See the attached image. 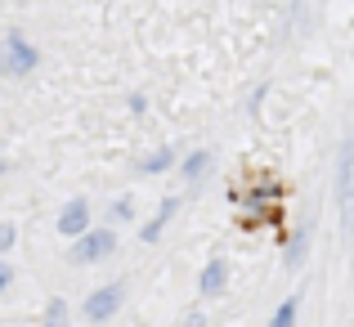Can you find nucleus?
<instances>
[{
  "label": "nucleus",
  "instance_id": "obj_1",
  "mask_svg": "<svg viewBox=\"0 0 354 327\" xmlns=\"http://www.w3.org/2000/svg\"><path fill=\"white\" fill-rule=\"evenodd\" d=\"M36 68H41V50L27 45L23 32H9L5 45H0V72L5 77H32Z\"/></svg>",
  "mask_w": 354,
  "mask_h": 327
},
{
  "label": "nucleus",
  "instance_id": "obj_2",
  "mask_svg": "<svg viewBox=\"0 0 354 327\" xmlns=\"http://www.w3.org/2000/svg\"><path fill=\"white\" fill-rule=\"evenodd\" d=\"M117 251V229H104V224H95L90 233H81L77 242H72L68 260L72 265H99V260H108Z\"/></svg>",
  "mask_w": 354,
  "mask_h": 327
},
{
  "label": "nucleus",
  "instance_id": "obj_3",
  "mask_svg": "<svg viewBox=\"0 0 354 327\" xmlns=\"http://www.w3.org/2000/svg\"><path fill=\"white\" fill-rule=\"evenodd\" d=\"M337 198H341V211H346V238H354V135H346V144H341Z\"/></svg>",
  "mask_w": 354,
  "mask_h": 327
},
{
  "label": "nucleus",
  "instance_id": "obj_4",
  "mask_svg": "<svg viewBox=\"0 0 354 327\" xmlns=\"http://www.w3.org/2000/svg\"><path fill=\"white\" fill-rule=\"evenodd\" d=\"M121 296H126V283H104L99 287V292H90L86 296V305H81V319L86 323H108L113 319V314L121 310Z\"/></svg>",
  "mask_w": 354,
  "mask_h": 327
},
{
  "label": "nucleus",
  "instance_id": "obj_5",
  "mask_svg": "<svg viewBox=\"0 0 354 327\" xmlns=\"http://www.w3.org/2000/svg\"><path fill=\"white\" fill-rule=\"evenodd\" d=\"M54 229L63 233V238H72L77 242L81 233H90L95 224H90V202L86 198H72V202H63V211H59V224Z\"/></svg>",
  "mask_w": 354,
  "mask_h": 327
},
{
  "label": "nucleus",
  "instance_id": "obj_6",
  "mask_svg": "<svg viewBox=\"0 0 354 327\" xmlns=\"http://www.w3.org/2000/svg\"><path fill=\"white\" fill-rule=\"evenodd\" d=\"M225 283H229V260L216 256V260H207V269H202V278H198V296H220Z\"/></svg>",
  "mask_w": 354,
  "mask_h": 327
},
{
  "label": "nucleus",
  "instance_id": "obj_7",
  "mask_svg": "<svg viewBox=\"0 0 354 327\" xmlns=\"http://www.w3.org/2000/svg\"><path fill=\"white\" fill-rule=\"evenodd\" d=\"M207 171H211V148H198V153H189V157L180 162V175H184V184H198Z\"/></svg>",
  "mask_w": 354,
  "mask_h": 327
},
{
  "label": "nucleus",
  "instance_id": "obj_8",
  "mask_svg": "<svg viewBox=\"0 0 354 327\" xmlns=\"http://www.w3.org/2000/svg\"><path fill=\"white\" fill-rule=\"evenodd\" d=\"M296 314H301V292L287 296L283 305L274 310V319H269V327H296Z\"/></svg>",
  "mask_w": 354,
  "mask_h": 327
},
{
  "label": "nucleus",
  "instance_id": "obj_9",
  "mask_svg": "<svg viewBox=\"0 0 354 327\" xmlns=\"http://www.w3.org/2000/svg\"><path fill=\"white\" fill-rule=\"evenodd\" d=\"M171 166H175V148H157L153 157L139 162V171H144V175H162V171H171Z\"/></svg>",
  "mask_w": 354,
  "mask_h": 327
},
{
  "label": "nucleus",
  "instance_id": "obj_10",
  "mask_svg": "<svg viewBox=\"0 0 354 327\" xmlns=\"http://www.w3.org/2000/svg\"><path fill=\"white\" fill-rule=\"evenodd\" d=\"M305 247H310V229H301L292 238V247H287V269H301V260H305Z\"/></svg>",
  "mask_w": 354,
  "mask_h": 327
},
{
  "label": "nucleus",
  "instance_id": "obj_11",
  "mask_svg": "<svg viewBox=\"0 0 354 327\" xmlns=\"http://www.w3.org/2000/svg\"><path fill=\"white\" fill-rule=\"evenodd\" d=\"M45 327H68V301L54 296V301L45 305Z\"/></svg>",
  "mask_w": 354,
  "mask_h": 327
},
{
  "label": "nucleus",
  "instance_id": "obj_12",
  "mask_svg": "<svg viewBox=\"0 0 354 327\" xmlns=\"http://www.w3.org/2000/svg\"><path fill=\"white\" fill-rule=\"evenodd\" d=\"M130 216H135V202H130V198H117V202H113V220L126 224Z\"/></svg>",
  "mask_w": 354,
  "mask_h": 327
},
{
  "label": "nucleus",
  "instance_id": "obj_13",
  "mask_svg": "<svg viewBox=\"0 0 354 327\" xmlns=\"http://www.w3.org/2000/svg\"><path fill=\"white\" fill-rule=\"evenodd\" d=\"M14 242H18V229L14 224H0V251H9Z\"/></svg>",
  "mask_w": 354,
  "mask_h": 327
},
{
  "label": "nucleus",
  "instance_id": "obj_14",
  "mask_svg": "<svg viewBox=\"0 0 354 327\" xmlns=\"http://www.w3.org/2000/svg\"><path fill=\"white\" fill-rule=\"evenodd\" d=\"M9 283H14V269H9V260H0V296H5Z\"/></svg>",
  "mask_w": 354,
  "mask_h": 327
},
{
  "label": "nucleus",
  "instance_id": "obj_15",
  "mask_svg": "<svg viewBox=\"0 0 354 327\" xmlns=\"http://www.w3.org/2000/svg\"><path fill=\"white\" fill-rule=\"evenodd\" d=\"M126 104H130V112H144V108H148V99H144V95H130Z\"/></svg>",
  "mask_w": 354,
  "mask_h": 327
},
{
  "label": "nucleus",
  "instance_id": "obj_16",
  "mask_svg": "<svg viewBox=\"0 0 354 327\" xmlns=\"http://www.w3.org/2000/svg\"><path fill=\"white\" fill-rule=\"evenodd\" d=\"M0 175H5V153H0Z\"/></svg>",
  "mask_w": 354,
  "mask_h": 327
}]
</instances>
